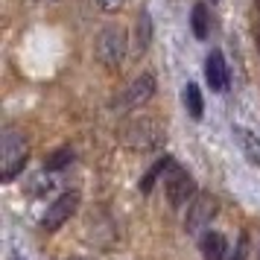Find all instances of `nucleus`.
Returning <instances> with one entry per match:
<instances>
[{"instance_id":"1","label":"nucleus","mask_w":260,"mask_h":260,"mask_svg":"<svg viewBox=\"0 0 260 260\" xmlns=\"http://www.w3.org/2000/svg\"><path fill=\"white\" fill-rule=\"evenodd\" d=\"M29 158V143L26 135L15 126H6L0 135V178L3 181H12L24 173V164Z\"/></svg>"},{"instance_id":"2","label":"nucleus","mask_w":260,"mask_h":260,"mask_svg":"<svg viewBox=\"0 0 260 260\" xmlns=\"http://www.w3.org/2000/svg\"><path fill=\"white\" fill-rule=\"evenodd\" d=\"M96 59L106 64L108 71H117L126 59V32L120 26H106L96 36Z\"/></svg>"},{"instance_id":"3","label":"nucleus","mask_w":260,"mask_h":260,"mask_svg":"<svg viewBox=\"0 0 260 260\" xmlns=\"http://www.w3.org/2000/svg\"><path fill=\"white\" fill-rule=\"evenodd\" d=\"M164 190H167V199H170L173 208H184L187 202L196 199V181L176 161H173V167L167 170V176H164Z\"/></svg>"},{"instance_id":"4","label":"nucleus","mask_w":260,"mask_h":260,"mask_svg":"<svg viewBox=\"0 0 260 260\" xmlns=\"http://www.w3.org/2000/svg\"><path fill=\"white\" fill-rule=\"evenodd\" d=\"M216 199L208 196V193H199L196 199L187 205V216H184V231L193 237H202L211 231V222L213 216H216Z\"/></svg>"},{"instance_id":"5","label":"nucleus","mask_w":260,"mask_h":260,"mask_svg":"<svg viewBox=\"0 0 260 260\" xmlns=\"http://www.w3.org/2000/svg\"><path fill=\"white\" fill-rule=\"evenodd\" d=\"M155 94V76L152 73H141V76H135L126 88H123V94L120 100L114 103L117 111H138L141 106H146Z\"/></svg>"},{"instance_id":"6","label":"nucleus","mask_w":260,"mask_h":260,"mask_svg":"<svg viewBox=\"0 0 260 260\" xmlns=\"http://www.w3.org/2000/svg\"><path fill=\"white\" fill-rule=\"evenodd\" d=\"M76 211H79V193H76V190L61 193L59 199L44 211V216H41V228H44L47 234H53V231H59L61 225L68 222Z\"/></svg>"},{"instance_id":"7","label":"nucleus","mask_w":260,"mask_h":260,"mask_svg":"<svg viewBox=\"0 0 260 260\" xmlns=\"http://www.w3.org/2000/svg\"><path fill=\"white\" fill-rule=\"evenodd\" d=\"M123 138H126V143H129L132 149L146 152V149H155V146L161 143L164 132H161V126H158L155 120L141 117V120H135V123H129V129L123 132Z\"/></svg>"},{"instance_id":"8","label":"nucleus","mask_w":260,"mask_h":260,"mask_svg":"<svg viewBox=\"0 0 260 260\" xmlns=\"http://www.w3.org/2000/svg\"><path fill=\"white\" fill-rule=\"evenodd\" d=\"M205 79L211 85V91H225L228 88V64H225V56L219 50H211L208 59H205Z\"/></svg>"},{"instance_id":"9","label":"nucleus","mask_w":260,"mask_h":260,"mask_svg":"<svg viewBox=\"0 0 260 260\" xmlns=\"http://www.w3.org/2000/svg\"><path fill=\"white\" fill-rule=\"evenodd\" d=\"M199 248H202V257L205 260H225L228 257V240H225V234H219V231H208V234L199 237Z\"/></svg>"},{"instance_id":"10","label":"nucleus","mask_w":260,"mask_h":260,"mask_svg":"<svg viewBox=\"0 0 260 260\" xmlns=\"http://www.w3.org/2000/svg\"><path fill=\"white\" fill-rule=\"evenodd\" d=\"M234 138H237V143H240V149L246 152L248 161L260 164V141H257V135L248 132L246 126H234Z\"/></svg>"},{"instance_id":"11","label":"nucleus","mask_w":260,"mask_h":260,"mask_svg":"<svg viewBox=\"0 0 260 260\" xmlns=\"http://www.w3.org/2000/svg\"><path fill=\"white\" fill-rule=\"evenodd\" d=\"M190 26H193V36L205 41L208 32H211V18H208V6L205 3H196L193 12H190Z\"/></svg>"},{"instance_id":"12","label":"nucleus","mask_w":260,"mask_h":260,"mask_svg":"<svg viewBox=\"0 0 260 260\" xmlns=\"http://www.w3.org/2000/svg\"><path fill=\"white\" fill-rule=\"evenodd\" d=\"M184 108L190 111L193 120H202V114H205V100H202V91L196 82L184 85Z\"/></svg>"},{"instance_id":"13","label":"nucleus","mask_w":260,"mask_h":260,"mask_svg":"<svg viewBox=\"0 0 260 260\" xmlns=\"http://www.w3.org/2000/svg\"><path fill=\"white\" fill-rule=\"evenodd\" d=\"M173 161H176V158H170V155H164L161 161H155L152 170H149V173L141 178V184H138V187H141V193H149V190L155 187V181H158L161 176H167V170L173 167Z\"/></svg>"},{"instance_id":"14","label":"nucleus","mask_w":260,"mask_h":260,"mask_svg":"<svg viewBox=\"0 0 260 260\" xmlns=\"http://www.w3.org/2000/svg\"><path fill=\"white\" fill-rule=\"evenodd\" d=\"M149 41H152V18H149V12H141L138 26H135V44H138V53H146Z\"/></svg>"},{"instance_id":"15","label":"nucleus","mask_w":260,"mask_h":260,"mask_svg":"<svg viewBox=\"0 0 260 260\" xmlns=\"http://www.w3.org/2000/svg\"><path fill=\"white\" fill-rule=\"evenodd\" d=\"M53 187H56V181L50 176V170H41V173L32 178V196H47Z\"/></svg>"},{"instance_id":"16","label":"nucleus","mask_w":260,"mask_h":260,"mask_svg":"<svg viewBox=\"0 0 260 260\" xmlns=\"http://www.w3.org/2000/svg\"><path fill=\"white\" fill-rule=\"evenodd\" d=\"M71 161H73V152H71V149H59V152H53V155L47 158V167H44V170H50V173H53V170H64Z\"/></svg>"},{"instance_id":"17","label":"nucleus","mask_w":260,"mask_h":260,"mask_svg":"<svg viewBox=\"0 0 260 260\" xmlns=\"http://www.w3.org/2000/svg\"><path fill=\"white\" fill-rule=\"evenodd\" d=\"M246 254H248V237L243 234L240 240H237V248L234 251H228V257L225 260H246Z\"/></svg>"},{"instance_id":"18","label":"nucleus","mask_w":260,"mask_h":260,"mask_svg":"<svg viewBox=\"0 0 260 260\" xmlns=\"http://www.w3.org/2000/svg\"><path fill=\"white\" fill-rule=\"evenodd\" d=\"M96 3H100V9H103V12H120L126 0H96Z\"/></svg>"},{"instance_id":"19","label":"nucleus","mask_w":260,"mask_h":260,"mask_svg":"<svg viewBox=\"0 0 260 260\" xmlns=\"http://www.w3.org/2000/svg\"><path fill=\"white\" fill-rule=\"evenodd\" d=\"M71 260H91V257H71Z\"/></svg>"},{"instance_id":"20","label":"nucleus","mask_w":260,"mask_h":260,"mask_svg":"<svg viewBox=\"0 0 260 260\" xmlns=\"http://www.w3.org/2000/svg\"><path fill=\"white\" fill-rule=\"evenodd\" d=\"M9 260H21V257H18V254H12V257H9Z\"/></svg>"},{"instance_id":"21","label":"nucleus","mask_w":260,"mask_h":260,"mask_svg":"<svg viewBox=\"0 0 260 260\" xmlns=\"http://www.w3.org/2000/svg\"><path fill=\"white\" fill-rule=\"evenodd\" d=\"M47 3H56V0H47Z\"/></svg>"},{"instance_id":"22","label":"nucleus","mask_w":260,"mask_h":260,"mask_svg":"<svg viewBox=\"0 0 260 260\" xmlns=\"http://www.w3.org/2000/svg\"><path fill=\"white\" fill-rule=\"evenodd\" d=\"M257 260H260V251H257Z\"/></svg>"}]
</instances>
